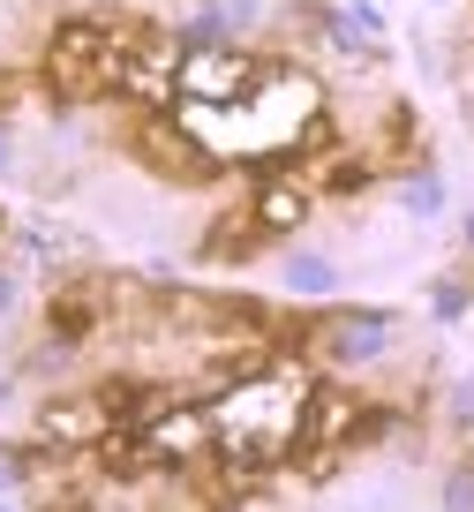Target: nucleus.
<instances>
[{
  "mask_svg": "<svg viewBox=\"0 0 474 512\" xmlns=\"http://www.w3.org/2000/svg\"><path fill=\"white\" fill-rule=\"evenodd\" d=\"M316 121H324L316 76L279 68V61H264L256 83L241 98H226V106H181V128H189L211 159H279V151L309 144Z\"/></svg>",
  "mask_w": 474,
  "mask_h": 512,
  "instance_id": "1",
  "label": "nucleus"
},
{
  "mask_svg": "<svg viewBox=\"0 0 474 512\" xmlns=\"http://www.w3.org/2000/svg\"><path fill=\"white\" fill-rule=\"evenodd\" d=\"M301 407H309V377H301L294 362L241 369L219 400H211V452H219L241 482L271 475V467L294 460V445H301Z\"/></svg>",
  "mask_w": 474,
  "mask_h": 512,
  "instance_id": "2",
  "label": "nucleus"
},
{
  "mask_svg": "<svg viewBox=\"0 0 474 512\" xmlns=\"http://www.w3.org/2000/svg\"><path fill=\"white\" fill-rule=\"evenodd\" d=\"M151 38V23H136V16H76V23H61V31L46 38V91L53 98H68V106H98V98H113L121 91V76H128V53Z\"/></svg>",
  "mask_w": 474,
  "mask_h": 512,
  "instance_id": "3",
  "label": "nucleus"
},
{
  "mask_svg": "<svg viewBox=\"0 0 474 512\" xmlns=\"http://www.w3.org/2000/svg\"><path fill=\"white\" fill-rule=\"evenodd\" d=\"M384 430V407L362 400V392H339V384H309V407H301V460H309V475H332L339 460H347L354 445H369V437Z\"/></svg>",
  "mask_w": 474,
  "mask_h": 512,
  "instance_id": "4",
  "label": "nucleus"
},
{
  "mask_svg": "<svg viewBox=\"0 0 474 512\" xmlns=\"http://www.w3.org/2000/svg\"><path fill=\"white\" fill-rule=\"evenodd\" d=\"M256 53H241V46H196V53H181V68H174V98L181 106H226V98H241L256 83Z\"/></svg>",
  "mask_w": 474,
  "mask_h": 512,
  "instance_id": "5",
  "label": "nucleus"
},
{
  "mask_svg": "<svg viewBox=\"0 0 474 512\" xmlns=\"http://www.w3.org/2000/svg\"><path fill=\"white\" fill-rule=\"evenodd\" d=\"M113 430H121L113 384H106V392H76V400L38 407V445H46V452H98Z\"/></svg>",
  "mask_w": 474,
  "mask_h": 512,
  "instance_id": "6",
  "label": "nucleus"
},
{
  "mask_svg": "<svg viewBox=\"0 0 474 512\" xmlns=\"http://www.w3.org/2000/svg\"><path fill=\"white\" fill-rule=\"evenodd\" d=\"M301 339H309L324 362H377V354L392 347V317H377V309H332V317H316Z\"/></svg>",
  "mask_w": 474,
  "mask_h": 512,
  "instance_id": "7",
  "label": "nucleus"
},
{
  "mask_svg": "<svg viewBox=\"0 0 474 512\" xmlns=\"http://www.w3.org/2000/svg\"><path fill=\"white\" fill-rule=\"evenodd\" d=\"M136 151H143L166 181H211V174H219V159H211L189 128H181V113H151V121L136 128Z\"/></svg>",
  "mask_w": 474,
  "mask_h": 512,
  "instance_id": "8",
  "label": "nucleus"
},
{
  "mask_svg": "<svg viewBox=\"0 0 474 512\" xmlns=\"http://www.w3.org/2000/svg\"><path fill=\"white\" fill-rule=\"evenodd\" d=\"M249 211H256V226H264V234H294L301 211H309V189H301L294 174H271V181H256Z\"/></svg>",
  "mask_w": 474,
  "mask_h": 512,
  "instance_id": "9",
  "label": "nucleus"
},
{
  "mask_svg": "<svg viewBox=\"0 0 474 512\" xmlns=\"http://www.w3.org/2000/svg\"><path fill=\"white\" fill-rule=\"evenodd\" d=\"M98 324H106V287L98 279H76V287L53 294V332L61 339H91Z\"/></svg>",
  "mask_w": 474,
  "mask_h": 512,
  "instance_id": "10",
  "label": "nucleus"
},
{
  "mask_svg": "<svg viewBox=\"0 0 474 512\" xmlns=\"http://www.w3.org/2000/svg\"><path fill=\"white\" fill-rule=\"evenodd\" d=\"M264 241H271V234L256 226V211L241 204V211H226V219L204 234V256H211V264H241V256H256Z\"/></svg>",
  "mask_w": 474,
  "mask_h": 512,
  "instance_id": "11",
  "label": "nucleus"
},
{
  "mask_svg": "<svg viewBox=\"0 0 474 512\" xmlns=\"http://www.w3.org/2000/svg\"><path fill=\"white\" fill-rule=\"evenodd\" d=\"M8 16H23V0H0V23H8Z\"/></svg>",
  "mask_w": 474,
  "mask_h": 512,
  "instance_id": "12",
  "label": "nucleus"
}]
</instances>
